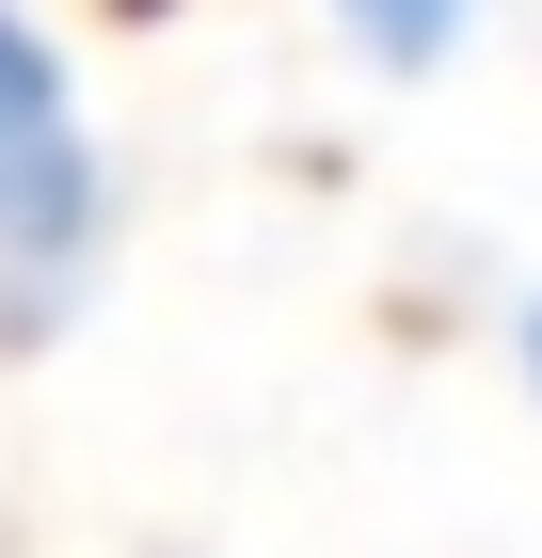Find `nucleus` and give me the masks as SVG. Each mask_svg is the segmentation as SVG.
<instances>
[{
	"instance_id": "obj_1",
	"label": "nucleus",
	"mask_w": 542,
	"mask_h": 558,
	"mask_svg": "<svg viewBox=\"0 0 542 558\" xmlns=\"http://www.w3.org/2000/svg\"><path fill=\"white\" fill-rule=\"evenodd\" d=\"M96 271V144L48 33L0 0V336H48Z\"/></svg>"
},
{
	"instance_id": "obj_2",
	"label": "nucleus",
	"mask_w": 542,
	"mask_h": 558,
	"mask_svg": "<svg viewBox=\"0 0 542 558\" xmlns=\"http://www.w3.org/2000/svg\"><path fill=\"white\" fill-rule=\"evenodd\" d=\"M335 16H351V48H368V64H399V81H415V64H447V48H462V16H479V0H335Z\"/></svg>"
},
{
	"instance_id": "obj_3",
	"label": "nucleus",
	"mask_w": 542,
	"mask_h": 558,
	"mask_svg": "<svg viewBox=\"0 0 542 558\" xmlns=\"http://www.w3.org/2000/svg\"><path fill=\"white\" fill-rule=\"evenodd\" d=\"M527 384H542V303H527Z\"/></svg>"
}]
</instances>
